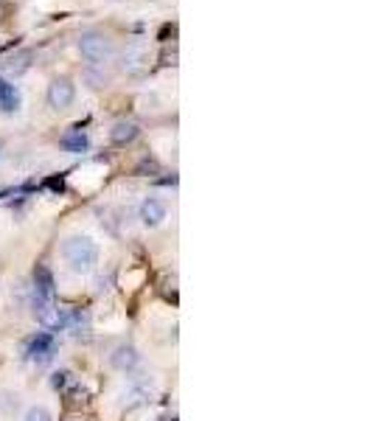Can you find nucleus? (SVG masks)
<instances>
[{"instance_id": "2", "label": "nucleus", "mask_w": 373, "mask_h": 421, "mask_svg": "<svg viewBox=\"0 0 373 421\" xmlns=\"http://www.w3.org/2000/svg\"><path fill=\"white\" fill-rule=\"evenodd\" d=\"M79 51H82V56L90 62V67H104V65L113 62V56H115L113 40H110L107 34H101V31H85V34L79 37Z\"/></svg>"}, {"instance_id": "4", "label": "nucleus", "mask_w": 373, "mask_h": 421, "mask_svg": "<svg viewBox=\"0 0 373 421\" xmlns=\"http://www.w3.org/2000/svg\"><path fill=\"white\" fill-rule=\"evenodd\" d=\"M48 107L51 110H67L70 104H73V99H76V85H73L67 76H59V79H53L51 85H48Z\"/></svg>"}, {"instance_id": "10", "label": "nucleus", "mask_w": 373, "mask_h": 421, "mask_svg": "<svg viewBox=\"0 0 373 421\" xmlns=\"http://www.w3.org/2000/svg\"><path fill=\"white\" fill-rule=\"evenodd\" d=\"M0 110L3 113H17L20 110V93L9 82H0Z\"/></svg>"}, {"instance_id": "14", "label": "nucleus", "mask_w": 373, "mask_h": 421, "mask_svg": "<svg viewBox=\"0 0 373 421\" xmlns=\"http://www.w3.org/2000/svg\"><path fill=\"white\" fill-rule=\"evenodd\" d=\"M51 382H53V388H56V390H62V388H67V385L73 382V377H70V371H59V374H53V379H51Z\"/></svg>"}, {"instance_id": "13", "label": "nucleus", "mask_w": 373, "mask_h": 421, "mask_svg": "<svg viewBox=\"0 0 373 421\" xmlns=\"http://www.w3.org/2000/svg\"><path fill=\"white\" fill-rule=\"evenodd\" d=\"M85 79L93 82V88H107L110 85V74H104V67H101V74H96V67H88Z\"/></svg>"}, {"instance_id": "9", "label": "nucleus", "mask_w": 373, "mask_h": 421, "mask_svg": "<svg viewBox=\"0 0 373 421\" xmlns=\"http://www.w3.org/2000/svg\"><path fill=\"white\" fill-rule=\"evenodd\" d=\"M138 363H140V357H138V351H135L132 345H118V348L113 351V365H115L118 371H132Z\"/></svg>"}, {"instance_id": "7", "label": "nucleus", "mask_w": 373, "mask_h": 421, "mask_svg": "<svg viewBox=\"0 0 373 421\" xmlns=\"http://www.w3.org/2000/svg\"><path fill=\"white\" fill-rule=\"evenodd\" d=\"M34 298H40L45 304H53V275L42 264L34 270Z\"/></svg>"}, {"instance_id": "5", "label": "nucleus", "mask_w": 373, "mask_h": 421, "mask_svg": "<svg viewBox=\"0 0 373 421\" xmlns=\"http://www.w3.org/2000/svg\"><path fill=\"white\" fill-rule=\"evenodd\" d=\"M53 337L48 334V331H42V334H37L31 342H28V351H26V354H28V360L31 363H37V365H42V363H48L51 357H53Z\"/></svg>"}, {"instance_id": "8", "label": "nucleus", "mask_w": 373, "mask_h": 421, "mask_svg": "<svg viewBox=\"0 0 373 421\" xmlns=\"http://www.w3.org/2000/svg\"><path fill=\"white\" fill-rule=\"evenodd\" d=\"M138 124L135 121H118L113 129H110V140L115 147H126V144H132V140L138 138Z\"/></svg>"}, {"instance_id": "1", "label": "nucleus", "mask_w": 373, "mask_h": 421, "mask_svg": "<svg viewBox=\"0 0 373 421\" xmlns=\"http://www.w3.org/2000/svg\"><path fill=\"white\" fill-rule=\"evenodd\" d=\"M62 256H65V261H67V267L73 272H90L96 267L99 247L88 236H70L65 242V247H62Z\"/></svg>"}, {"instance_id": "15", "label": "nucleus", "mask_w": 373, "mask_h": 421, "mask_svg": "<svg viewBox=\"0 0 373 421\" xmlns=\"http://www.w3.org/2000/svg\"><path fill=\"white\" fill-rule=\"evenodd\" d=\"M23 421H51V415H48V410H42V407H31Z\"/></svg>"}, {"instance_id": "11", "label": "nucleus", "mask_w": 373, "mask_h": 421, "mask_svg": "<svg viewBox=\"0 0 373 421\" xmlns=\"http://www.w3.org/2000/svg\"><path fill=\"white\" fill-rule=\"evenodd\" d=\"M62 147H65L67 152H73V155H82V152H88L90 140H88V135H85L82 129H73V132H67V135L62 138Z\"/></svg>"}, {"instance_id": "3", "label": "nucleus", "mask_w": 373, "mask_h": 421, "mask_svg": "<svg viewBox=\"0 0 373 421\" xmlns=\"http://www.w3.org/2000/svg\"><path fill=\"white\" fill-rule=\"evenodd\" d=\"M149 62H152V53H149V45L143 40H132L126 42L124 53H121V67L129 76H143L149 70Z\"/></svg>"}, {"instance_id": "12", "label": "nucleus", "mask_w": 373, "mask_h": 421, "mask_svg": "<svg viewBox=\"0 0 373 421\" xmlns=\"http://www.w3.org/2000/svg\"><path fill=\"white\" fill-rule=\"evenodd\" d=\"M31 59H34V51H20V53H15L9 62H6V70L12 76H20V74H26V70L31 67Z\"/></svg>"}, {"instance_id": "6", "label": "nucleus", "mask_w": 373, "mask_h": 421, "mask_svg": "<svg viewBox=\"0 0 373 421\" xmlns=\"http://www.w3.org/2000/svg\"><path fill=\"white\" fill-rule=\"evenodd\" d=\"M166 220V205L160 202V199H143L140 202V222L146 225V228H158L160 222Z\"/></svg>"}, {"instance_id": "16", "label": "nucleus", "mask_w": 373, "mask_h": 421, "mask_svg": "<svg viewBox=\"0 0 373 421\" xmlns=\"http://www.w3.org/2000/svg\"><path fill=\"white\" fill-rule=\"evenodd\" d=\"M174 37H177V26H174V23H166V26L160 28V34H158L160 42H172Z\"/></svg>"}]
</instances>
